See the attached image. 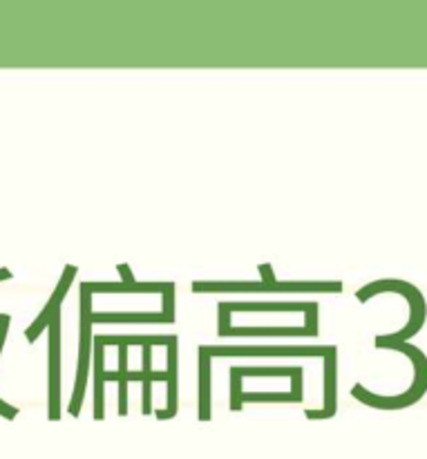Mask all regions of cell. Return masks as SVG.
I'll return each instance as SVG.
<instances>
[{
	"mask_svg": "<svg viewBox=\"0 0 427 459\" xmlns=\"http://www.w3.org/2000/svg\"><path fill=\"white\" fill-rule=\"evenodd\" d=\"M298 403L303 402L300 394L294 393H242L240 394V406L244 403Z\"/></svg>",
	"mask_w": 427,
	"mask_h": 459,
	"instance_id": "cell-16",
	"label": "cell"
},
{
	"mask_svg": "<svg viewBox=\"0 0 427 459\" xmlns=\"http://www.w3.org/2000/svg\"><path fill=\"white\" fill-rule=\"evenodd\" d=\"M168 370H166V384H168V408L157 411V420H173L177 415V336L168 341Z\"/></svg>",
	"mask_w": 427,
	"mask_h": 459,
	"instance_id": "cell-11",
	"label": "cell"
},
{
	"mask_svg": "<svg viewBox=\"0 0 427 459\" xmlns=\"http://www.w3.org/2000/svg\"><path fill=\"white\" fill-rule=\"evenodd\" d=\"M0 415L4 417V420H16V415H18V408H13V406H7V403L4 402H0Z\"/></svg>",
	"mask_w": 427,
	"mask_h": 459,
	"instance_id": "cell-17",
	"label": "cell"
},
{
	"mask_svg": "<svg viewBox=\"0 0 427 459\" xmlns=\"http://www.w3.org/2000/svg\"><path fill=\"white\" fill-rule=\"evenodd\" d=\"M379 294H398L407 300L410 305V321L406 323V327L398 332H392V334H383V336H376V339L385 341V343H410L425 325V318H427V303H425V296L421 294V290L416 285L407 281H397V278H383V281H374L370 285L361 287L356 291V299L361 303H370L374 296Z\"/></svg>",
	"mask_w": 427,
	"mask_h": 459,
	"instance_id": "cell-1",
	"label": "cell"
},
{
	"mask_svg": "<svg viewBox=\"0 0 427 459\" xmlns=\"http://www.w3.org/2000/svg\"><path fill=\"white\" fill-rule=\"evenodd\" d=\"M200 420H210V357L200 348Z\"/></svg>",
	"mask_w": 427,
	"mask_h": 459,
	"instance_id": "cell-13",
	"label": "cell"
},
{
	"mask_svg": "<svg viewBox=\"0 0 427 459\" xmlns=\"http://www.w3.org/2000/svg\"><path fill=\"white\" fill-rule=\"evenodd\" d=\"M233 312H304L307 330L318 334V305L316 303H222L219 314L231 316Z\"/></svg>",
	"mask_w": 427,
	"mask_h": 459,
	"instance_id": "cell-7",
	"label": "cell"
},
{
	"mask_svg": "<svg viewBox=\"0 0 427 459\" xmlns=\"http://www.w3.org/2000/svg\"><path fill=\"white\" fill-rule=\"evenodd\" d=\"M3 323H9L7 314H0V325H3Z\"/></svg>",
	"mask_w": 427,
	"mask_h": 459,
	"instance_id": "cell-20",
	"label": "cell"
},
{
	"mask_svg": "<svg viewBox=\"0 0 427 459\" xmlns=\"http://www.w3.org/2000/svg\"><path fill=\"white\" fill-rule=\"evenodd\" d=\"M336 354L338 350L331 348V352L325 357V366H322V372H325V406L322 411H307L304 415L309 420H331L338 411V403H336V390H338V381H336V372H338V361H336Z\"/></svg>",
	"mask_w": 427,
	"mask_h": 459,
	"instance_id": "cell-10",
	"label": "cell"
},
{
	"mask_svg": "<svg viewBox=\"0 0 427 459\" xmlns=\"http://www.w3.org/2000/svg\"><path fill=\"white\" fill-rule=\"evenodd\" d=\"M175 318L164 312L148 314H97L92 312V323H173Z\"/></svg>",
	"mask_w": 427,
	"mask_h": 459,
	"instance_id": "cell-14",
	"label": "cell"
},
{
	"mask_svg": "<svg viewBox=\"0 0 427 459\" xmlns=\"http://www.w3.org/2000/svg\"><path fill=\"white\" fill-rule=\"evenodd\" d=\"M124 282H88L92 294H164L170 282H137L128 264H119Z\"/></svg>",
	"mask_w": 427,
	"mask_h": 459,
	"instance_id": "cell-8",
	"label": "cell"
},
{
	"mask_svg": "<svg viewBox=\"0 0 427 459\" xmlns=\"http://www.w3.org/2000/svg\"><path fill=\"white\" fill-rule=\"evenodd\" d=\"M7 330H9V323H3V325H0V352H3L4 339H7Z\"/></svg>",
	"mask_w": 427,
	"mask_h": 459,
	"instance_id": "cell-18",
	"label": "cell"
},
{
	"mask_svg": "<svg viewBox=\"0 0 427 459\" xmlns=\"http://www.w3.org/2000/svg\"><path fill=\"white\" fill-rule=\"evenodd\" d=\"M219 336H316L304 327H226Z\"/></svg>",
	"mask_w": 427,
	"mask_h": 459,
	"instance_id": "cell-12",
	"label": "cell"
},
{
	"mask_svg": "<svg viewBox=\"0 0 427 459\" xmlns=\"http://www.w3.org/2000/svg\"><path fill=\"white\" fill-rule=\"evenodd\" d=\"M94 350V336H92V291H90L88 282L81 285V359H79V379H76L74 394H72L70 415L79 417L81 403L85 397V385H88V372H90V354Z\"/></svg>",
	"mask_w": 427,
	"mask_h": 459,
	"instance_id": "cell-3",
	"label": "cell"
},
{
	"mask_svg": "<svg viewBox=\"0 0 427 459\" xmlns=\"http://www.w3.org/2000/svg\"><path fill=\"white\" fill-rule=\"evenodd\" d=\"M49 330V421L61 420V312L54 314Z\"/></svg>",
	"mask_w": 427,
	"mask_h": 459,
	"instance_id": "cell-4",
	"label": "cell"
},
{
	"mask_svg": "<svg viewBox=\"0 0 427 459\" xmlns=\"http://www.w3.org/2000/svg\"><path fill=\"white\" fill-rule=\"evenodd\" d=\"M74 276H76V267H74V264H67L65 272H63V276H61V282H58L56 291H54L52 299H49L47 307H45L43 312H40V316L36 318V321L31 323L30 327H27L25 336H27V341H30V343H34V341L38 339L40 334H43L45 327H47L49 323H52L54 314L61 312V300L67 296V290H70V285H72V281H74Z\"/></svg>",
	"mask_w": 427,
	"mask_h": 459,
	"instance_id": "cell-9",
	"label": "cell"
},
{
	"mask_svg": "<svg viewBox=\"0 0 427 459\" xmlns=\"http://www.w3.org/2000/svg\"><path fill=\"white\" fill-rule=\"evenodd\" d=\"M103 345L97 343L94 341V399H97V403H94V420H103L106 417V412H103V385H106V381H103Z\"/></svg>",
	"mask_w": 427,
	"mask_h": 459,
	"instance_id": "cell-15",
	"label": "cell"
},
{
	"mask_svg": "<svg viewBox=\"0 0 427 459\" xmlns=\"http://www.w3.org/2000/svg\"><path fill=\"white\" fill-rule=\"evenodd\" d=\"M244 377H269V379H278V377H289L294 384V394L303 397V368H233L231 370V408L233 411H242L240 394H242V379Z\"/></svg>",
	"mask_w": 427,
	"mask_h": 459,
	"instance_id": "cell-5",
	"label": "cell"
},
{
	"mask_svg": "<svg viewBox=\"0 0 427 459\" xmlns=\"http://www.w3.org/2000/svg\"><path fill=\"white\" fill-rule=\"evenodd\" d=\"M334 348V345H331ZM331 348H206L209 357H312V359H325L331 352Z\"/></svg>",
	"mask_w": 427,
	"mask_h": 459,
	"instance_id": "cell-6",
	"label": "cell"
},
{
	"mask_svg": "<svg viewBox=\"0 0 427 459\" xmlns=\"http://www.w3.org/2000/svg\"><path fill=\"white\" fill-rule=\"evenodd\" d=\"M7 278H12V272L9 269H0V281H7Z\"/></svg>",
	"mask_w": 427,
	"mask_h": 459,
	"instance_id": "cell-19",
	"label": "cell"
},
{
	"mask_svg": "<svg viewBox=\"0 0 427 459\" xmlns=\"http://www.w3.org/2000/svg\"><path fill=\"white\" fill-rule=\"evenodd\" d=\"M425 393H427V357L423 350H421V354L416 357V372H414V379H412V385L407 390H403V393L388 397V394L370 393V390L361 384H356L352 388L354 399H358V402L365 403V406L376 408V411H385V412L403 411V408L414 406L416 402L423 399Z\"/></svg>",
	"mask_w": 427,
	"mask_h": 459,
	"instance_id": "cell-2",
	"label": "cell"
}]
</instances>
